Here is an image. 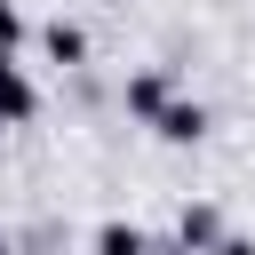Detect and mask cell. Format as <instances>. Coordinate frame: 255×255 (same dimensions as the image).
<instances>
[{"label": "cell", "mask_w": 255, "mask_h": 255, "mask_svg": "<svg viewBox=\"0 0 255 255\" xmlns=\"http://www.w3.org/2000/svg\"><path fill=\"white\" fill-rule=\"evenodd\" d=\"M151 128H159V143H199V135H207V104H191V96H167V104L151 112Z\"/></svg>", "instance_id": "1"}, {"label": "cell", "mask_w": 255, "mask_h": 255, "mask_svg": "<svg viewBox=\"0 0 255 255\" xmlns=\"http://www.w3.org/2000/svg\"><path fill=\"white\" fill-rule=\"evenodd\" d=\"M32 112H40V88H32V80H24V64L0 48V120H8V128H24Z\"/></svg>", "instance_id": "2"}, {"label": "cell", "mask_w": 255, "mask_h": 255, "mask_svg": "<svg viewBox=\"0 0 255 255\" xmlns=\"http://www.w3.org/2000/svg\"><path fill=\"white\" fill-rule=\"evenodd\" d=\"M223 239V215L215 207H183V223H175V255H207Z\"/></svg>", "instance_id": "3"}, {"label": "cell", "mask_w": 255, "mask_h": 255, "mask_svg": "<svg viewBox=\"0 0 255 255\" xmlns=\"http://www.w3.org/2000/svg\"><path fill=\"white\" fill-rule=\"evenodd\" d=\"M40 48H48V56H56V64H80V56H88V32H80V24H64V16H56V24H48V32H40Z\"/></svg>", "instance_id": "4"}, {"label": "cell", "mask_w": 255, "mask_h": 255, "mask_svg": "<svg viewBox=\"0 0 255 255\" xmlns=\"http://www.w3.org/2000/svg\"><path fill=\"white\" fill-rule=\"evenodd\" d=\"M159 104H167V80H159V72H135V80H128V112H135V120H151Z\"/></svg>", "instance_id": "5"}, {"label": "cell", "mask_w": 255, "mask_h": 255, "mask_svg": "<svg viewBox=\"0 0 255 255\" xmlns=\"http://www.w3.org/2000/svg\"><path fill=\"white\" fill-rule=\"evenodd\" d=\"M96 255H151V239H143L135 223H104V231H96Z\"/></svg>", "instance_id": "6"}, {"label": "cell", "mask_w": 255, "mask_h": 255, "mask_svg": "<svg viewBox=\"0 0 255 255\" xmlns=\"http://www.w3.org/2000/svg\"><path fill=\"white\" fill-rule=\"evenodd\" d=\"M16 40H24V16H16V8H8V0H0V48H8V56H16Z\"/></svg>", "instance_id": "7"}, {"label": "cell", "mask_w": 255, "mask_h": 255, "mask_svg": "<svg viewBox=\"0 0 255 255\" xmlns=\"http://www.w3.org/2000/svg\"><path fill=\"white\" fill-rule=\"evenodd\" d=\"M207 255H255V239H239V231H223V239H215Z\"/></svg>", "instance_id": "8"}, {"label": "cell", "mask_w": 255, "mask_h": 255, "mask_svg": "<svg viewBox=\"0 0 255 255\" xmlns=\"http://www.w3.org/2000/svg\"><path fill=\"white\" fill-rule=\"evenodd\" d=\"M0 255H16V247H8V231H0Z\"/></svg>", "instance_id": "9"}, {"label": "cell", "mask_w": 255, "mask_h": 255, "mask_svg": "<svg viewBox=\"0 0 255 255\" xmlns=\"http://www.w3.org/2000/svg\"><path fill=\"white\" fill-rule=\"evenodd\" d=\"M0 128H8V120H0Z\"/></svg>", "instance_id": "10"}]
</instances>
